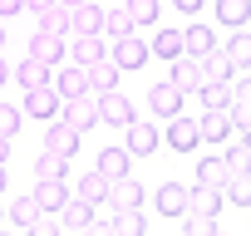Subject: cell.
Wrapping results in <instances>:
<instances>
[{
    "instance_id": "obj_1",
    "label": "cell",
    "mask_w": 251,
    "mask_h": 236,
    "mask_svg": "<svg viewBox=\"0 0 251 236\" xmlns=\"http://www.w3.org/2000/svg\"><path fill=\"white\" fill-rule=\"evenodd\" d=\"M54 118H64L69 128H79V133H89V128L99 123V94H79V98H64Z\"/></svg>"
},
{
    "instance_id": "obj_2",
    "label": "cell",
    "mask_w": 251,
    "mask_h": 236,
    "mask_svg": "<svg viewBox=\"0 0 251 236\" xmlns=\"http://www.w3.org/2000/svg\"><path fill=\"white\" fill-rule=\"evenodd\" d=\"M133 103L128 98H123L118 89H108V94H99V123H108V128H128L133 123Z\"/></svg>"
},
{
    "instance_id": "obj_3",
    "label": "cell",
    "mask_w": 251,
    "mask_h": 236,
    "mask_svg": "<svg viewBox=\"0 0 251 236\" xmlns=\"http://www.w3.org/2000/svg\"><path fill=\"white\" fill-rule=\"evenodd\" d=\"M50 84H54L59 98H79V94H89V69L69 59V64H59V69L50 74Z\"/></svg>"
},
{
    "instance_id": "obj_4",
    "label": "cell",
    "mask_w": 251,
    "mask_h": 236,
    "mask_svg": "<svg viewBox=\"0 0 251 236\" xmlns=\"http://www.w3.org/2000/svg\"><path fill=\"white\" fill-rule=\"evenodd\" d=\"M94 216H99V207H94L89 197H79V192L64 197V207H59V226H64V231H89Z\"/></svg>"
},
{
    "instance_id": "obj_5",
    "label": "cell",
    "mask_w": 251,
    "mask_h": 236,
    "mask_svg": "<svg viewBox=\"0 0 251 236\" xmlns=\"http://www.w3.org/2000/svg\"><path fill=\"white\" fill-rule=\"evenodd\" d=\"M158 143H163V133L153 128V118H133V123H128V143H123V148H128L133 158H153Z\"/></svg>"
},
{
    "instance_id": "obj_6",
    "label": "cell",
    "mask_w": 251,
    "mask_h": 236,
    "mask_svg": "<svg viewBox=\"0 0 251 236\" xmlns=\"http://www.w3.org/2000/svg\"><path fill=\"white\" fill-rule=\"evenodd\" d=\"M30 54H35L40 64L59 69V64L69 59V40H64V35H45V30H35V40H30Z\"/></svg>"
},
{
    "instance_id": "obj_7",
    "label": "cell",
    "mask_w": 251,
    "mask_h": 236,
    "mask_svg": "<svg viewBox=\"0 0 251 236\" xmlns=\"http://www.w3.org/2000/svg\"><path fill=\"white\" fill-rule=\"evenodd\" d=\"M79 138H84V133L69 128L64 118H50V128H45V148L59 153V158H74V153H79Z\"/></svg>"
},
{
    "instance_id": "obj_8",
    "label": "cell",
    "mask_w": 251,
    "mask_h": 236,
    "mask_svg": "<svg viewBox=\"0 0 251 236\" xmlns=\"http://www.w3.org/2000/svg\"><path fill=\"white\" fill-rule=\"evenodd\" d=\"M173 84H177V89H182V98H187V94H197V89H202V84H207V79H202V59H197V54H187V49H182V54H177V59H173Z\"/></svg>"
},
{
    "instance_id": "obj_9",
    "label": "cell",
    "mask_w": 251,
    "mask_h": 236,
    "mask_svg": "<svg viewBox=\"0 0 251 236\" xmlns=\"http://www.w3.org/2000/svg\"><path fill=\"white\" fill-rule=\"evenodd\" d=\"M59 94H54V84H35V89H25V108L20 113H30V118H54L59 113Z\"/></svg>"
},
{
    "instance_id": "obj_10",
    "label": "cell",
    "mask_w": 251,
    "mask_h": 236,
    "mask_svg": "<svg viewBox=\"0 0 251 236\" xmlns=\"http://www.w3.org/2000/svg\"><path fill=\"white\" fill-rule=\"evenodd\" d=\"M108 59H113L118 69H143V64H148V45L133 40V35H123V40L108 45Z\"/></svg>"
},
{
    "instance_id": "obj_11",
    "label": "cell",
    "mask_w": 251,
    "mask_h": 236,
    "mask_svg": "<svg viewBox=\"0 0 251 236\" xmlns=\"http://www.w3.org/2000/svg\"><path fill=\"white\" fill-rule=\"evenodd\" d=\"M163 138H168V148H177V153H192V148L202 143V133H197V118H182V113H173Z\"/></svg>"
},
{
    "instance_id": "obj_12",
    "label": "cell",
    "mask_w": 251,
    "mask_h": 236,
    "mask_svg": "<svg viewBox=\"0 0 251 236\" xmlns=\"http://www.w3.org/2000/svg\"><path fill=\"white\" fill-rule=\"evenodd\" d=\"M148 108H153L158 118H173V113H182V89H177L173 79L153 84V89H148Z\"/></svg>"
},
{
    "instance_id": "obj_13",
    "label": "cell",
    "mask_w": 251,
    "mask_h": 236,
    "mask_svg": "<svg viewBox=\"0 0 251 236\" xmlns=\"http://www.w3.org/2000/svg\"><path fill=\"white\" fill-rule=\"evenodd\" d=\"M69 30H74V35H103V5H94V0L74 5V10H69Z\"/></svg>"
},
{
    "instance_id": "obj_14",
    "label": "cell",
    "mask_w": 251,
    "mask_h": 236,
    "mask_svg": "<svg viewBox=\"0 0 251 236\" xmlns=\"http://www.w3.org/2000/svg\"><path fill=\"white\" fill-rule=\"evenodd\" d=\"M103 54H108V40H103V35H74V40H69V59L84 64V69H89L94 59H103Z\"/></svg>"
},
{
    "instance_id": "obj_15",
    "label": "cell",
    "mask_w": 251,
    "mask_h": 236,
    "mask_svg": "<svg viewBox=\"0 0 251 236\" xmlns=\"http://www.w3.org/2000/svg\"><path fill=\"white\" fill-rule=\"evenodd\" d=\"M222 187H207V182H197V187H187V212H197V216H217L222 212Z\"/></svg>"
},
{
    "instance_id": "obj_16",
    "label": "cell",
    "mask_w": 251,
    "mask_h": 236,
    "mask_svg": "<svg viewBox=\"0 0 251 236\" xmlns=\"http://www.w3.org/2000/svg\"><path fill=\"white\" fill-rule=\"evenodd\" d=\"M197 133H202V143H226V133H231V118H226V108H202V118H197Z\"/></svg>"
},
{
    "instance_id": "obj_17",
    "label": "cell",
    "mask_w": 251,
    "mask_h": 236,
    "mask_svg": "<svg viewBox=\"0 0 251 236\" xmlns=\"http://www.w3.org/2000/svg\"><path fill=\"white\" fill-rule=\"evenodd\" d=\"M118 79H123V69H118L108 54L89 64V94H108V89H118Z\"/></svg>"
},
{
    "instance_id": "obj_18",
    "label": "cell",
    "mask_w": 251,
    "mask_h": 236,
    "mask_svg": "<svg viewBox=\"0 0 251 236\" xmlns=\"http://www.w3.org/2000/svg\"><path fill=\"white\" fill-rule=\"evenodd\" d=\"M202 79H217V84H231V79H236V64L226 59V49H222V45L202 54Z\"/></svg>"
},
{
    "instance_id": "obj_19",
    "label": "cell",
    "mask_w": 251,
    "mask_h": 236,
    "mask_svg": "<svg viewBox=\"0 0 251 236\" xmlns=\"http://www.w3.org/2000/svg\"><path fill=\"white\" fill-rule=\"evenodd\" d=\"M10 74H15V84H20V89H35V84H50V74H54V69H50V64H40L35 54H25Z\"/></svg>"
},
{
    "instance_id": "obj_20",
    "label": "cell",
    "mask_w": 251,
    "mask_h": 236,
    "mask_svg": "<svg viewBox=\"0 0 251 236\" xmlns=\"http://www.w3.org/2000/svg\"><path fill=\"white\" fill-rule=\"evenodd\" d=\"M64 197H69L64 177H40V187H35V202H40V212H59V207H64Z\"/></svg>"
},
{
    "instance_id": "obj_21",
    "label": "cell",
    "mask_w": 251,
    "mask_h": 236,
    "mask_svg": "<svg viewBox=\"0 0 251 236\" xmlns=\"http://www.w3.org/2000/svg\"><path fill=\"white\" fill-rule=\"evenodd\" d=\"M222 49H226V59H231L236 69H251V30H246V25H236L231 40H222Z\"/></svg>"
},
{
    "instance_id": "obj_22",
    "label": "cell",
    "mask_w": 251,
    "mask_h": 236,
    "mask_svg": "<svg viewBox=\"0 0 251 236\" xmlns=\"http://www.w3.org/2000/svg\"><path fill=\"white\" fill-rule=\"evenodd\" d=\"M143 202V187L133 182V177H113L108 182V207L118 212V207H138Z\"/></svg>"
},
{
    "instance_id": "obj_23",
    "label": "cell",
    "mask_w": 251,
    "mask_h": 236,
    "mask_svg": "<svg viewBox=\"0 0 251 236\" xmlns=\"http://www.w3.org/2000/svg\"><path fill=\"white\" fill-rule=\"evenodd\" d=\"M158 212L163 216H182L187 212V187L182 182H163L158 187Z\"/></svg>"
},
{
    "instance_id": "obj_24",
    "label": "cell",
    "mask_w": 251,
    "mask_h": 236,
    "mask_svg": "<svg viewBox=\"0 0 251 236\" xmlns=\"http://www.w3.org/2000/svg\"><path fill=\"white\" fill-rule=\"evenodd\" d=\"M123 35H133V15H128V5L103 10V40L113 45V40H123Z\"/></svg>"
},
{
    "instance_id": "obj_25",
    "label": "cell",
    "mask_w": 251,
    "mask_h": 236,
    "mask_svg": "<svg viewBox=\"0 0 251 236\" xmlns=\"http://www.w3.org/2000/svg\"><path fill=\"white\" fill-rule=\"evenodd\" d=\"M128 163H133V153L128 148H103L99 153V172L113 182V177H128Z\"/></svg>"
},
{
    "instance_id": "obj_26",
    "label": "cell",
    "mask_w": 251,
    "mask_h": 236,
    "mask_svg": "<svg viewBox=\"0 0 251 236\" xmlns=\"http://www.w3.org/2000/svg\"><path fill=\"white\" fill-rule=\"evenodd\" d=\"M108 231H118V236H143V231H148V221H143V212H138V207H118V212H113V221H108Z\"/></svg>"
},
{
    "instance_id": "obj_27",
    "label": "cell",
    "mask_w": 251,
    "mask_h": 236,
    "mask_svg": "<svg viewBox=\"0 0 251 236\" xmlns=\"http://www.w3.org/2000/svg\"><path fill=\"white\" fill-rule=\"evenodd\" d=\"M197 182H207V187H222V192H226V182H231L226 158H202V163H197Z\"/></svg>"
},
{
    "instance_id": "obj_28",
    "label": "cell",
    "mask_w": 251,
    "mask_h": 236,
    "mask_svg": "<svg viewBox=\"0 0 251 236\" xmlns=\"http://www.w3.org/2000/svg\"><path fill=\"white\" fill-rule=\"evenodd\" d=\"M74 192H79V197H89L94 207H103V202H108V177L94 167V172H84V177L74 182Z\"/></svg>"
},
{
    "instance_id": "obj_29",
    "label": "cell",
    "mask_w": 251,
    "mask_h": 236,
    "mask_svg": "<svg viewBox=\"0 0 251 236\" xmlns=\"http://www.w3.org/2000/svg\"><path fill=\"white\" fill-rule=\"evenodd\" d=\"M217 20H222L226 30L246 25V20H251V0H217Z\"/></svg>"
},
{
    "instance_id": "obj_30",
    "label": "cell",
    "mask_w": 251,
    "mask_h": 236,
    "mask_svg": "<svg viewBox=\"0 0 251 236\" xmlns=\"http://www.w3.org/2000/svg\"><path fill=\"white\" fill-rule=\"evenodd\" d=\"M217 45H222V40H217V35H212L207 25H192V30L182 35V49H187V54H197V59H202L207 49H217Z\"/></svg>"
},
{
    "instance_id": "obj_31",
    "label": "cell",
    "mask_w": 251,
    "mask_h": 236,
    "mask_svg": "<svg viewBox=\"0 0 251 236\" xmlns=\"http://www.w3.org/2000/svg\"><path fill=\"white\" fill-rule=\"evenodd\" d=\"M35 20H40V30H45V35H69V10L59 5V0H54L50 10H40Z\"/></svg>"
},
{
    "instance_id": "obj_32",
    "label": "cell",
    "mask_w": 251,
    "mask_h": 236,
    "mask_svg": "<svg viewBox=\"0 0 251 236\" xmlns=\"http://www.w3.org/2000/svg\"><path fill=\"white\" fill-rule=\"evenodd\" d=\"M148 54L177 59V54H182V30H158V35H153V45H148Z\"/></svg>"
},
{
    "instance_id": "obj_33",
    "label": "cell",
    "mask_w": 251,
    "mask_h": 236,
    "mask_svg": "<svg viewBox=\"0 0 251 236\" xmlns=\"http://www.w3.org/2000/svg\"><path fill=\"white\" fill-rule=\"evenodd\" d=\"M197 98H202V108H231V84H217V79H207V84L197 89Z\"/></svg>"
},
{
    "instance_id": "obj_34",
    "label": "cell",
    "mask_w": 251,
    "mask_h": 236,
    "mask_svg": "<svg viewBox=\"0 0 251 236\" xmlns=\"http://www.w3.org/2000/svg\"><path fill=\"white\" fill-rule=\"evenodd\" d=\"M5 216H10V221H15V226H25V231H30V226H35V221H40V202H35V197H15V202H10V212H5Z\"/></svg>"
},
{
    "instance_id": "obj_35",
    "label": "cell",
    "mask_w": 251,
    "mask_h": 236,
    "mask_svg": "<svg viewBox=\"0 0 251 236\" xmlns=\"http://www.w3.org/2000/svg\"><path fill=\"white\" fill-rule=\"evenodd\" d=\"M64 163H69V158H59V153L45 148V153L35 158V177H64Z\"/></svg>"
},
{
    "instance_id": "obj_36",
    "label": "cell",
    "mask_w": 251,
    "mask_h": 236,
    "mask_svg": "<svg viewBox=\"0 0 251 236\" xmlns=\"http://www.w3.org/2000/svg\"><path fill=\"white\" fill-rule=\"evenodd\" d=\"M182 231H187V236H217V216H197V212H182Z\"/></svg>"
},
{
    "instance_id": "obj_37",
    "label": "cell",
    "mask_w": 251,
    "mask_h": 236,
    "mask_svg": "<svg viewBox=\"0 0 251 236\" xmlns=\"http://www.w3.org/2000/svg\"><path fill=\"white\" fill-rule=\"evenodd\" d=\"M226 197H231L236 207H251V172H236V177L226 182Z\"/></svg>"
},
{
    "instance_id": "obj_38",
    "label": "cell",
    "mask_w": 251,
    "mask_h": 236,
    "mask_svg": "<svg viewBox=\"0 0 251 236\" xmlns=\"http://www.w3.org/2000/svg\"><path fill=\"white\" fill-rule=\"evenodd\" d=\"M128 15H133V25H153L158 20V0H128Z\"/></svg>"
},
{
    "instance_id": "obj_39",
    "label": "cell",
    "mask_w": 251,
    "mask_h": 236,
    "mask_svg": "<svg viewBox=\"0 0 251 236\" xmlns=\"http://www.w3.org/2000/svg\"><path fill=\"white\" fill-rule=\"evenodd\" d=\"M20 118H25V113H20L15 103H0V133L15 138V133H20Z\"/></svg>"
},
{
    "instance_id": "obj_40",
    "label": "cell",
    "mask_w": 251,
    "mask_h": 236,
    "mask_svg": "<svg viewBox=\"0 0 251 236\" xmlns=\"http://www.w3.org/2000/svg\"><path fill=\"white\" fill-rule=\"evenodd\" d=\"M226 118H231V128H241V133L251 128V108H246V103H231V108H226Z\"/></svg>"
},
{
    "instance_id": "obj_41",
    "label": "cell",
    "mask_w": 251,
    "mask_h": 236,
    "mask_svg": "<svg viewBox=\"0 0 251 236\" xmlns=\"http://www.w3.org/2000/svg\"><path fill=\"white\" fill-rule=\"evenodd\" d=\"M231 103H246L251 108V79H236L231 84Z\"/></svg>"
},
{
    "instance_id": "obj_42",
    "label": "cell",
    "mask_w": 251,
    "mask_h": 236,
    "mask_svg": "<svg viewBox=\"0 0 251 236\" xmlns=\"http://www.w3.org/2000/svg\"><path fill=\"white\" fill-rule=\"evenodd\" d=\"M25 10V0H0V20H5V15H20Z\"/></svg>"
},
{
    "instance_id": "obj_43",
    "label": "cell",
    "mask_w": 251,
    "mask_h": 236,
    "mask_svg": "<svg viewBox=\"0 0 251 236\" xmlns=\"http://www.w3.org/2000/svg\"><path fill=\"white\" fill-rule=\"evenodd\" d=\"M50 5H54V0H25V10H30V15H40V10H50Z\"/></svg>"
},
{
    "instance_id": "obj_44",
    "label": "cell",
    "mask_w": 251,
    "mask_h": 236,
    "mask_svg": "<svg viewBox=\"0 0 251 236\" xmlns=\"http://www.w3.org/2000/svg\"><path fill=\"white\" fill-rule=\"evenodd\" d=\"M173 5H177L182 15H192V10H202V0H173Z\"/></svg>"
},
{
    "instance_id": "obj_45",
    "label": "cell",
    "mask_w": 251,
    "mask_h": 236,
    "mask_svg": "<svg viewBox=\"0 0 251 236\" xmlns=\"http://www.w3.org/2000/svg\"><path fill=\"white\" fill-rule=\"evenodd\" d=\"M5 158H10V138H5V133H0V163H5Z\"/></svg>"
},
{
    "instance_id": "obj_46",
    "label": "cell",
    "mask_w": 251,
    "mask_h": 236,
    "mask_svg": "<svg viewBox=\"0 0 251 236\" xmlns=\"http://www.w3.org/2000/svg\"><path fill=\"white\" fill-rule=\"evenodd\" d=\"M5 79H10V64H5V59H0V84H5Z\"/></svg>"
},
{
    "instance_id": "obj_47",
    "label": "cell",
    "mask_w": 251,
    "mask_h": 236,
    "mask_svg": "<svg viewBox=\"0 0 251 236\" xmlns=\"http://www.w3.org/2000/svg\"><path fill=\"white\" fill-rule=\"evenodd\" d=\"M59 5H64V10H74V5H84V0H59Z\"/></svg>"
},
{
    "instance_id": "obj_48",
    "label": "cell",
    "mask_w": 251,
    "mask_h": 236,
    "mask_svg": "<svg viewBox=\"0 0 251 236\" xmlns=\"http://www.w3.org/2000/svg\"><path fill=\"white\" fill-rule=\"evenodd\" d=\"M0 192H5V163H0Z\"/></svg>"
},
{
    "instance_id": "obj_49",
    "label": "cell",
    "mask_w": 251,
    "mask_h": 236,
    "mask_svg": "<svg viewBox=\"0 0 251 236\" xmlns=\"http://www.w3.org/2000/svg\"><path fill=\"white\" fill-rule=\"evenodd\" d=\"M246 148H251V128H246Z\"/></svg>"
},
{
    "instance_id": "obj_50",
    "label": "cell",
    "mask_w": 251,
    "mask_h": 236,
    "mask_svg": "<svg viewBox=\"0 0 251 236\" xmlns=\"http://www.w3.org/2000/svg\"><path fill=\"white\" fill-rule=\"evenodd\" d=\"M0 45H5V30H0Z\"/></svg>"
},
{
    "instance_id": "obj_51",
    "label": "cell",
    "mask_w": 251,
    "mask_h": 236,
    "mask_svg": "<svg viewBox=\"0 0 251 236\" xmlns=\"http://www.w3.org/2000/svg\"><path fill=\"white\" fill-rule=\"evenodd\" d=\"M0 216H5V212H0Z\"/></svg>"
}]
</instances>
